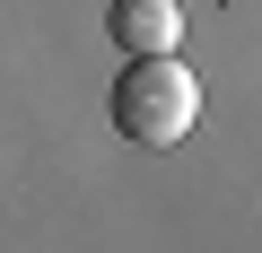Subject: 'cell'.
<instances>
[{"instance_id": "6da1fadb", "label": "cell", "mask_w": 262, "mask_h": 253, "mask_svg": "<svg viewBox=\"0 0 262 253\" xmlns=\"http://www.w3.org/2000/svg\"><path fill=\"white\" fill-rule=\"evenodd\" d=\"M114 131L131 140V149H175V140H192V122H201V79L166 53V61H131V70H114Z\"/></svg>"}, {"instance_id": "7a4b0ae2", "label": "cell", "mask_w": 262, "mask_h": 253, "mask_svg": "<svg viewBox=\"0 0 262 253\" xmlns=\"http://www.w3.org/2000/svg\"><path fill=\"white\" fill-rule=\"evenodd\" d=\"M105 35L131 61H166L184 44V9H175V0H114V9H105Z\"/></svg>"}]
</instances>
